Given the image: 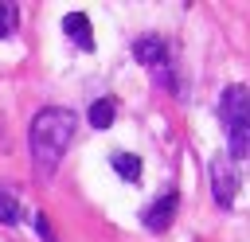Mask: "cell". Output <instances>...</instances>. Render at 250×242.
<instances>
[{
    "instance_id": "1",
    "label": "cell",
    "mask_w": 250,
    "mask_h": 242,
    "mask_svg": "<svg viewBox=\"0 0 250 242\" xmlns=\"http://www.w3.org/2000/svg\"><path fill=\"white\" fill-rule=\"evenodd\" d=\"M74 113L62 109V105H47L31 117V129H27V152L35 160V168L43 176H51L66 152V144L74 141Z\"/></svg>"
},
{
    "instance_id": "2",
    "label": "cell",
    "mask_w": 250,
    "mask_h": 242,
    "mask_svg": "<svg viewBox=\"0 0 250 242\" xmlns=\"http://www.w3.org/2000/svg\"><path fill=\"white\" fill-rule=\"evenodd\" d=\"M219 121L223 129H242L250 125V90L242 82H230L223 94H219Z\"/></svg>"
},
{
    "instance_id": "3",
    "label": "cell",
    "mask_w": 250,
    "mask_h": 242,
    "mask_svg": "<svg viewBox=\"0 0 250 242\" xmlns=\"http://www.w3.org/2000/svg\"><path fill=\"white\" fill-rule=\"evenodd\" d=\"M207 172H211V195H215V203L223 211H230L234 207V195H238V172H234V164L227 156H215L207 164Z\"/></svg>"
},
{
    "instance_id": "4",
    "label": "cell",
    "mask_w": 250,
    "mask_h": 242,
    "mask_svg": "<svg viewBox=\"0 0 250 242\" xmlns=\"http://www.w3.org/2000/svg\"><path fill=\"white\" fill-rule=\"evenodd\" d=\"M176 207H180V195H176V191L152 199V203L145 207V226H148V230H168L172 219H176Z\"/></svg>"
},
{
    "instance_id": "5",
    "label": "cell",
    "mask_w": 250,
    "mask_h": 242,
    "mask_svg": "<svg viewBox=\"0 0 250 242\" xmlns=\"http://www.w3.org/2000/svg\"><path fill=\"white\" fill-rule=\"evenodd\" d=\"M133 59L141 62V66H164L168 62V51H164V39L160 35H141V39H133Z\"/></svg>"
},
{
    "instance_id": "6",
    "label": "cell",
    "mask_w": 250,
    "mask_h": 242,
    "mask_svg": "<svg viewBox=\"0 0 250 242\" xmlns=\"http://www.w3.org/2000/svg\"><path fill=\"white\" fill-rule=\"evenodd\" d=\"M62 35H66V39H74V47H78V51H94V31H90V20H86L82 12L62 16Z\"/></svg>"
},
{
    "instance_id": "7",
    "label": "cell",
    "mask_w": 250,
    "mask_h": 242,
    "mask_svg": "<svg viewBox=\"0 0 250 242\" xmlns=\"http://www.w3.org/2000/svg\"><path fill=\"white\" fill-rule=\"evenodd\" d=\"M109 164H113V172H117L121 180H129V183H137V180H141V160H137L133 152H113V156H109Z\"/></svg>"
},
{
    "instance_id": "8",
    "label": "cell",
    "mask_w": 250,
    "mask_h": 242,
    "mask_svg": "<svg viewBox=\"0 0 250 242\" xmlns=\"http://www.w3.org/2000/svg\"><path fill=\"white\" fill-rule=\"evenodd\" d=\"M90 125H94V129H109V125H113V101H109V98H98V101L90 105Z\"/></svg>"
},
{
    "instance_id": "9",
    "label": "cell",
    "mask_w": 250,
    "mask_h": 242,
    "mask_svg": "<svg viewBox=\"0 0 250 242\" xmlns=\"http://www.w3.org/2000/svg\"><path fill=\"white\" fill-rule=\"evenodd\" d=\"M20 219H23V211H20L16 195H12V191H0V222L12 226V222H20Z\"/></svg>"
},
{
    "instance_id": "10",
    "label": "cell",
    "mask_w": 250,
    "mask_h": 242,
    "mask_svg": "<svg viewBox=\"0 0 250 242\" xmlns=\"http://www.w3.org/2000/svg\"><path fill=\"white\" fill-rule=\"evenodd\" d=\"M16 27H20V8L16 4H0V39L16 35Z\"/></svg>"
},
{
    "instance_id": "11",
    "label": "cell",
    "mask_w": 250,
    "mask_h": 242,
    "mask_svg": "<svg viewBox=\"0 0 250 242\" xmlns=\"http://www.w3.org/2000/svg\"><path fill=\"white\" fill-rule=\"evenodd\" d=\"M31 222H35V230H39V238H43V242H59V238H55V230H51V222H47V215H31Z\"/></svg>"
}]
</instances>
